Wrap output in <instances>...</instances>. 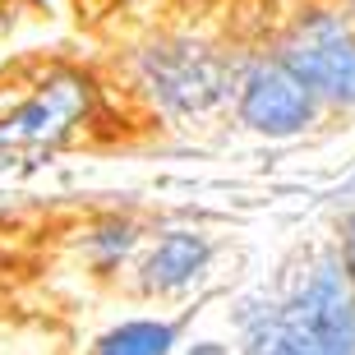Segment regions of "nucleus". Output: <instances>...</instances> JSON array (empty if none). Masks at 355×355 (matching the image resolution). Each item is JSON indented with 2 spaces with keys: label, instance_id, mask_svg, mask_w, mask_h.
Returning <instances> with one entry per match:
<instances>
[{
  "label": "nucleus",
  "instance_id": "nucleus-1",
  "mask_svg": "<svg viewBox=\"0 0 355 355\" xmlns=\"http://www.w3.org/2000/svg\"><path fill=\"white\" fill-rule=\"evenodd\" d=\"M236 355H355V286L332 240L286 259L240 300Z\"/></svg>",
  "mask_w": 355,
  "mask_h": 355
},
{
  "label": "nucleus",
  "instance_id": "nucleus-2",
  "mask_svg": "<svg viewBox=\"0 0 355 355\" xmlns=\"http://www.w3.org/2000/svg\"><path fill=\"white\" fill-rule=\"evenodd\" d=\"M268 46L295 69L323 111H355V19L337 0H309L291 10Z\"/></svg>",
  "mask_w": 355,
  "mask_h": 355
},
{
  "label": "nucleus",
  "instance_id": "nucleus-3",
  "mask_svg": "<svg viewBox=\"0 0 355 355\" xmlns=\"http://www.w3.org/2000/svg\"><path fill=\"white\" fill-rule=\"evenodd\" d=\"M139 88L175 120L212 116L217 106H231L236 55L203 37H157L139 51Z\"/></svg>",
  "mask_w": 355,
  "mask_h": 355
},
{
  "label": "nucleus",
  "instance_id": "nucleus-4",
  "mask_svg": "<svg viewBox=\"0 0 355 355\" xmlns=\"http://www.w3.org/2000/svg\"><path fill=\"white\" fill-rule=\"evenodd\" d=\"M231 116L240 130L259 139H300L328 116L323 102L295 79V69L272 51L259 46L250 55H236V92H231Z\"/></svg>",
  "mask_w": 355,
  "mask_h": 355
},
{
  "label": "nucleus",
  "instance_id": "nucleus-5",
  "mask_svg": "<svg viewBox=\"0 0 355 355\" xmlns=\"http://www.w3.org/2000/svg\"><path fill=\"white\" fill-rule=\"evenodd\" d=\"M92 106L88 79L69 69H46L10 111H0V153H51L74 139Z\"/></svg>",
  "mask_w": 355,
  "mask_h": 355
},
{
  "label": "nucleus",
  "instance_id": "nucleus-6",
  "mask_svg": "<svg viewBox=\"0 0 355 355\" xmlns=\"http://www.w3.org/2000/svg\"><path fill=\"white\" fill-rule=\"evenodd\" d=\"M217 263V240L194 226H171L148 236L144 254L134 259V286L144 300H180L203 282Z\"/></svg>",
  "mask_w": 355,
  "mask_h": 355
},
{
  "label": "nucleus",
  "instance_id": "nucleus-7",
  "mask_svg": "<svg viewBox=\"0 0 355 355\" xmlns=\"http://www.w3.org/2000/svg\"><path fill=\"white\" fill-rule=\"evenodd\" d=\"M175 342L180 318H125L92 342V355H171Z\"/></svg>",
  "mask_w": 355,
  "mask_h": 355
},
{
  "label": "nucleus",
  "instance_id": "nucleus-8",
  "mask_svg": "<svg viewBox=\"0 0 355 355\" xmlns=\"http://www.w3.org/2000/svg\"><path fill=\"white\" fill-rule=\"evenodd\" d=\"M148 236L144 226L134 222V217H102V222L88 231V240H83V254H88V263L97 268V272H116V268L134 263L139 254H144Z\"/></svg>",
  "mask_w": 355,
  "mask_h": 355
},
{
  "label": "nucleus",
  "instance_id": "nucleus-9",
  "mask_svg": "<svg viewBox=\"0 0 355 355\" xmlns=\"http://www.w3.org/2000/svg\"><path fill=\"white\" fill-rule=\"evenodd\" d=\"M332 245H337V254H342V268H346V277H351V286H355V208L346 212L342 222H337V231H332Z\"/></svg>",
  "mask_w": 355,
  "mask_h": 355
},
{
  "label": "nucleus",
  "instance_id": "nucleus-10",
  "mask_svg": "<svg viewBox=\"0 0 355 355\" xmlns=\"http://www.w3.org/2000/svg\"><path fill=\"white\" fill-rule=\"evenodd\" d=\"M180 355H236V346H226V342H194V346H184Z\"/></svg>",
  "mask_w": 355,
  "mask_h": 355
},
{
  "label": "nucleus",
  "instance_id": "nucleus-11",
  "mask_svg": "<svg viewBox=\"0 0 355 355\" xmlns=\"http://www.w3.org/2000/svg\"><path fill=\"white\" fill-rule=\"evenodd\" d=\"M337 5H342V10H346V14L355 19V0H337Z\"/></svg>",
  "mask_w": 355,
  "mask_h": 355
}]
</instances>
